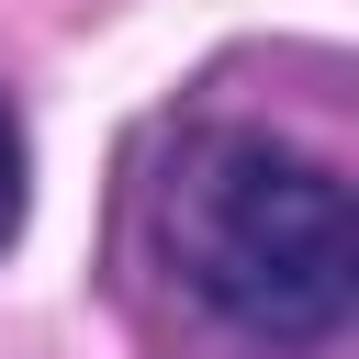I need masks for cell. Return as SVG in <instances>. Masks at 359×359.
Here are the masks:
<instances>
[{"label":"cell","mask_w":359,"mask_h":359,"mask_svg":"<svg viewBox=\"0 0 359 359\" xmlns=\"http://www.w3.org/2000/svg\"><path fill=\"white\" fill-rule=\"evenodd\" d=\"M157 258L236 348H325L359 303L348 180L258 123H191L157 168Z\"/></svg>","instance_id":"obj_1"},{"label":"cell","mask_w":359,"mask_h":359,"mask_svg":"<svg viewBox=\"0 0 359 359\" xmlns=\"http://www.w3.org/2000/svg\"><path fill=\"white\" fill-rule=\"evenodd\" d=\"M22 180H34V168H22V123H11V101H0V247L22 236Z\"/></svg>","instance_id":"obj_2"}]
</instances>
